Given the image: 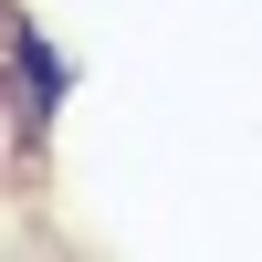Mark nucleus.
<instances>
[{
  "label": "nucleus",
  "mask_w": 262,
  "mask_h": 262,
  "mask_svg": "<svg viewBox=\"0 0 262 262\" xmlns=\"http://www.w3.org/2000/svg\"><path fill=\"white\" fill-rule=\"evenodd\" d=\"M0 63H11V158L32 168L42 137H53V116L74 105V63L53 53V32H42L32 11H11V32H0Z\"/></svg>",
  "instance_id": "1"
}]
</instances>
